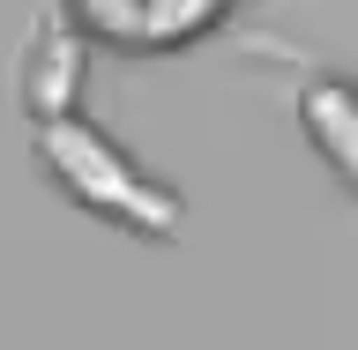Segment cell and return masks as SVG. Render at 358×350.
<instances>
[{"label": "cell", "mask_w": 358, "mask_h": 350, "mask_svg": "<svg viewBox=\"0 0 358 350\" xmlns=\"http://www.w3.org/2000/svg\"><path fill=\"white\" fill-rule=\"evenodd\" d=\"M30 150H38L45 179H52L75 209L120 224L127 239H157V246L179 239V224H187V194H179L164 172H150V164H142L112 127H97L90 112H67V119L30 127Z\"/></svg>", "instance_id": "1"}, {"label": "cell", "mask_w": 358, "mask_h": 350, "mask_svg": "<svg viewBox=\"0 0 358 350\" xmlns=\"http://www.w3.org/2000/svg\"><path fill=\"white\" fill-rule=\"evenodd\" d=\"M83 82H90V30L75 22V0H45L38 15H30L22 67H15L22 119H30V127H45V119L83 112Z\"/></svg>", "instance_id": "2"}, {"label": "cell", "mask_w": 358, "mask_h": 350, "mask_svg": "<svg viewBox=\"0 0 358 350\" xmlns=\"http://www.w3.org/2000/svg\"><path fill=\"white\" fill-rule=\"evenodd\" d=\"M75 22L112 52H187L231 22V0H75Z\"/></svg>", "instance_id": "3"}, {"label": "cell", "mask_w": 358, "mask_h": 350, "mask_svg": "<svg viewBox=\"0 0 358 350\" xmlns=\"http://www.w3.org/2000/svg\"><path fill=\"white\" fill-rule=\"evenodd\" d=\"M291 112H299V134L313 142V156L358 201V75L351 67H306V82L291 89Z\"/></svg>", "instance_id": "4"}]
</instances>
